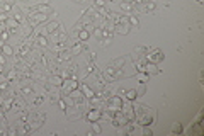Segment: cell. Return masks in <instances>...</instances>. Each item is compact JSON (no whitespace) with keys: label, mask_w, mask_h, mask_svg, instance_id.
Wrapping results in <instances>:
<instances>
[{"label":"cell","mask_w":204,"mask_h":136,"mask_svg":"<svg viewBox=\"0 0 204 136\" xmlns=\"http://www.w3.org/2000/svg\"><path fill=\"white\" fill-rule=\"evenodd\" d=\"M134 121L141 126H150L157 123V111L153 107H146L143 104H134Z\"/></svg>","instance_id":"6da1fadb"},{"label":"cell","mask_w":204,"mask_h":136,"mask_svg":"<svg viewBox=\"0 0 204 136\" xmlns=\"http://www.w3.org/2000/svg\"><path fill=\"white\" fill-rule=\"evenodd\" d=\"M121 107H122V97L112 95L107 100H104V106L101 107V111L106 109V111H109V112H117V111H121Z\"/></svg>","instance_id":"7a4b0ae2"},{"label":"cell","mask_w":204,"mask_h":136,"mask_svg":"<svg viewBox=\"0 0 204 136\" xmlns=\"http://www.w3.org/2000/svg\"><path fill=\"white\" fill-rule=\"evenodd\" d=\"M163 53L160 51V49H152V51H146L145 54V60L150 61V63H160V61H163Z\"/></svg>","instance_id":"3957f363"},{"label":"cell","mask_w":204,"mask_h":136,"mask_svg":"<svg viewBox=\"0 0 204 136\" xmlns=\"http://www.w3.org/2000/svg\"><path fill=\"white\" fill-rule=\"evenodd\" d=\"M61 88H63V95H68L72 90L78 88V80H77V78H67V80H63Z\"/></svg>","instance_id":"277c9868"},{"label":"cell","mask_w":204,"mask_h":136,"mask_svg":"<svg viewBox=\"0 0 204 136\" xmlns=\"http://www.w3.org/2000/svg\"><path fill=\"white\" fill-rule=\"evenodd\" d=\"M128 121H129V119L126 118V116L122 114L121 111L114 112V114H112V118H111V123H112L114 126H117V128H121V126H126V124H128Z\"/></svg>","instance_id":"5b68a950"},{"label":"cell","mask_w":204,"mask_h":136,"mask_svg":"<svg viewBox=\"0 0 204 136\" xmlns=\"http://www.w3.org/2000/svg\"><path fill=\"white\" fill-rule=\"evenodd\" d=\"M67 111V116H68V119L70 121H75V119H80L83 116V112H82V109H78L77 106H72V107H67L65 109Z\"/></svg>","instance_id":"8992f818"},{"label":"cell","mask_w":204,"mask_h":136,"mask_svg":"<svg viewBox=\"0 0 204 136\" xmlns=\"http://www.w3.org/2000/svg\"><path fill=\"white\" fill-rule=\"evenodd\" d=\"M19 27H21V24H19L14 17H10V15H9V19L5 21V31H7V33H9V34H15L19 31Z\"/></svg>","instance_id":"52a82bcc"},{"label":"cell","mask_w":204,"mask_h":136,"mask_svg":"<svg viewBox=\"0 0 204 136\" xmlns=\"http://www.w3.org/2000/svg\"><path fill=\"white\" fill-rule=\"evenodd\" d=\"M26 109V100L22 99V97H14L12 100V109H10L9 112H21Z\"/></svg>","instance_id":"ba28073f"},{"label":"cell","mask_w":204,"mask_h":136,"mask_svg":"<svg viewBox=\"0 0 204 136\" xmlns=\"http://www.w3.org/2000/svg\"><path fill=\"white\" fill-rule=\"evenodd\" d=\"M85 119L88 123H95L101 119V109H88L87 114H85Z\"/></svg>","instance_id":"9c48e42d"},{"label":"cell","mask_w":204,"mask_h":136,"mask_svg":"<svg viewBox=\"0 0 204 136\" xmlns=\"http://www.w3.org/2000/svg\"><path fill=\"white\" fill-rule=\"evenodd\" d=\"M121 112H122V114H124L126 118L129 119V121H131V119H134V109H133L131 104H129V100H128V102H126L124 106L121 107Z\"/></svg>","instance_id":"30bf717a"},{"label":"cell","mask_w":204,"mask_h":136,"mask_svg":"<svg viewBox=\"0 0 204 136\" xmlns=\"http://www.w3.org/2000/svg\"><path fill=\"white\" fill-rule=\"evenodd\" d=\"M129 27H131L129 22H119V24H116V27H114V33H117V34H128L129 33Z\"/></svg>","instance_id":"8fae6325"},{"label":"cell","mask_w":204,"mask_h":136,"mask_svg":"<svg viewBox=\"0 0 204 136\" xmlns=\"http://www.w3.org/2000/svg\"><path fill=\"white\" fill-rule=\"evenodd\" d=\"M10 14H12V17L15 19V21L21 24V22H24V21H27V17H26L24 14L21 12V10L17 9V7H12V10H10Z\"/></svg>","instance_id":"7c38bea8"},{"label":"cell","mask_w":204,"mask_h":136,"mask_svg":"<svg viewBox=\"0 0 204 136\" xmlns=\"http://www.w3.org/2000/svg\"><path fill=\"white\" fill-rule=\"evenodd\" d=\"M145 72L148 73V75H158V73H160V68L157 67V63H150V61H146Z\"/></svg>","instance_id":"4fadbf2b"},{"label":"cell","mask_w":204,"mask_h":136,"mask_svg":"<svg viewBox=\"0 0 204 136\" xmlns=\"http://www.w3.org/2000/svg\"><path fill=\"white\" fill-rule=\"evenodd\" d=\"M32 10H36V12H41V14H46V15L53 14V7L48 5V3H41V5H36Z\"/></svg>","instance_id":"5bb4252c"},{"label":"cell","mask_w":204,"mask_h":136,"mask_svg":"<svg viewBox=\"0 0 204 136\" xmlns=\"http://www.w3.org/2000/svg\"><path fill=\"white\" fill-rule=\"evenodd\" d=\"M85 48H87V46H85V44H82V41H75V43L72 44L70 51H72V54H80Z\"/></svg>","instance_id":"9a60e30c"},{"label":"cell","mask_w":204,"mask_h":136,"mask_svg":"<svg viewBox=\"0 0 204 136\" xmlns=\"http://www.w3.org/2000/svg\"><path fill=\"white\" fill-rule=\"evenodd\" d=\"M70 58H72L70 48H67V49H63V51L56 53V60H58V61H67V60H70Z\"/></svg>","instance_id":"2e32d148"},{"label":"cell","mask_w":204,"mask_h":136,"mask_svg":"<svg viewBox=\"0 0 204 136\" xmlns=\"http://www.w3.org/2000/svg\"><path fill=\"white\" fill-rule=\"evenodd\" d=\"M78 88H80V90H82V94H83V95H85V97H87V99H90V97H92V95H94V94H95V92H94V90H92V88H90V87H88V85H87V83H80V82H78Z\"/></svg>","instance_id":"e0dca14e"},{"label":"cell","mask_w":204,"mask_h":136,"mask_svg":"<svg viewBox=\"0 0 204 136\" xmlns=\"http://www.w3.org/2000/svg\"><path fill=\"white\" fill-rule=\"evenodd\" d=\"M29 97H31V104H32L34 107H39L41 104L44 102V97L39 95V94H32V95H29Z\"/></svg>","instance_id":"ac0fdd59"},{"label":"cell","mask_w":204,"mask_h":136,"mask_svg":"<svg viewBox=\"0 0 204 136\" xmlns=\"http://www.w3.org/2000/svg\"><path fill=\"white\" fill-rule=\"evenodd\" d=\"M51 85H55V87H61V83H63V78H61V75H49L48 80Z\"/></svg>","instance_id":"d6986e66"},{"label":"cell","mask_w":204,"mask_h":136,"mask_svg":"<svg viewBox=\"0 0 204 136\" xmlns=\"http://www.w3.org/2000/svg\"><path fill=\"white\" fill-rule=\"evenodd\" d=\"M88 38H90V33H88L85 27H83V29H80L78 33H77V39H78V41H87Z\"/></svg>","instance_id":"ffe728a7"},{"label":"cell","mask_w":204,"mask_h":136,"mask_svg":"<svg viewBox=\"0 0 204 136\" xmlns=\"http://www.w3.org/2000/svg\"><path fill=\"white\" fill-rule=\"evenodd\" d=\"M0 51H2V54H5V56H14V48L10 44H3L2 46V49H0Z\"/></svg>","instance_id":"44dd1931"},{"label":"cell","mask_w":204,"mask_h":136,"mask_svg":"<svg viewBox=\"0 0 204 136\" xmlns=\"http://www.w3.org/2000/svg\"><path fill=\"white\" fill-rule=\"evenodd\" d=\"M36 46H41V48H46V46H48V39H46L43 34H37L36 36Z\"/></svg>","instance_id":"7402d4cb"},{"label":"cell","mask_w":204,"mask_h":136,"mask_svg":"<svg viewBox=\"0 0 204 136\" xmlns=\"http://www.w3.org/2000/svg\"><path fill=\"white\" fill-rule=\"evenodd\" d=\"M58 29H60V24H58V22H49L48 27H46V33H48V34H55Z\"/></svg>","instance_id":"603a6c76"},{"label":"cell","mask_w":204,"mask_h":136,"mask_svg":"<svg viewBox=\"0 0 204 136\" xmlns=\"http://www.w3.org/2000/svg\"><path fill=\"white\" fill-rule=\"evenodd\" d=\"M136 78H138V82H140V83H146V82H148V78H150V75H148L146 72H138Z\"/></svg>","instance_id":"cb8c5ba5"},{"label":"cell","mask_w":204,"mask_h":136,"mask_svg":"<svg viewBox=\"0 0 204 136\" xmlns=\"http://www.w3.org/2000/svg\"><path fill=\"white\" fill-rule=\"evenodd\" d=\"M124 97L129 100V102H133V100H136V97H138V94H136V90L134 88H131V90H126V94H124Z\"/></svg>","instance_id":"d4e9b609"},{"label":"cell","mask_w":204,"mask_h":136,"mask_svg":"<svg viewBox=\"0 0 204 136\" xmlns=\"http://www.w3.org/2000/svg\"><path fill=\"white\" fill-rule=\"evenodd\" d=\"M121 10H124V12H133L134 7H133L131 2H122L121 3Z\"/></svg>","instance_id":"484cf974"},{"label":"cell","mask_w":204,"mask_h":136,"mask_svg":"<svg viewBox=\"0 0 204 136\" xmlns=\"http://www.w3.org/2000/svg\"><path fill=\"white\" fill-rule=\"evenodd\" d=\"M141 9L145 10V12H152V10H155V2H153V0H150V2H146L143 7H141Z\"/></svg>","instance_id":"4316f807"},{"label":"cell","mask_w":204,"mask_h":136,"mask_svg":"<svg viewBox=\"0 0 204 136\" xmlns=\"http://www.w3.org/2000/svg\"><path fill=\"white\" fill-rule=\"evenodd\" d=\"M0 7H2V10H3L5 14H10V10H12V3H10V2H7V0H5V2H2V3H0Z\"/></svg>","instance_id":"83f0119b"},{"label":"cell","mask_w":204,"mask_h":136,"mask_svg":"<svg viewBox=\"0 0 204 136\" xmlns=\"http://www.w3.org/2000/svg\"><path fill=\"white\" fill-rule=\"evenodd\" d=\"M111 65H112L114 68H122V67H124V58H116Z\"/></svg>","instance_id":"f1b7e54d"},{"label":"cell","mask_w":204,"mask_h":136,"mask_svg":"<svg viewBox=\"0 0 204 136\" xmlns=\"http://www.w3.org/2000/svg\"><path fill=\"white\" fill-rule=\"evenodd\" d=\"M128 22L131 26H140V21H138V17H134V15H131V14H128Z\"/></svg>","instance_id":"f546056e"},{"label":"cell","mask_w":204,"mask_h":136,"mask_svg":"<svg viewBox=\"0 0 204 136\" xmlns=\"http://www.w3.org/2000/svg\"><path fill=\"white\" fill-rule=\"evenodd\" d=\"M172 133H182V124L175 123L174 126H172Z\"/></svg>","instance_id":"4dcf8cb0"},{"label":"cell","mask_w":204,"mask_h":136,"mask_svg":"<svg viewBox=\"0 0 204 136\" xmlns=\"http://www.w3.org/2000/svg\"><path fill=\"white\" fill-rule=\"evenodd\" d=\"M134 90H136V94H138V95H143L145 92H146V87H145V83H141L140 87H138V88H134Z\"/></svg>","instance_id":"1f68e13d"},{"label":"cell","mask_w":204,"mask_h":136,"mask_svg":"<svg viewBox=\"0 0 204 136\" xmlns=\"http://www.w3.org/2000/svg\"><path fill=\"white\" fill-rule=\"evenodd\" d=\"M189 133H197V134H201V124L196 123V126L192 128V129H189Z\"/></svg>","instance_id":"d6a6232c"},{"label":"cell","mask_w":204,"mask_h":136,"mask_svg":"<svg viewBox=\"0 0 204 136\" xmlns=\"http://www.w3.org/2000/svg\"><path fill=\"white\" fill-rule=\"evenodd\" d=\"M56 104H58V107L61 109V111L67 109V100H65V99H58V102H56Z\"/></svg>","instance_id":"836d02e7"},{"label":"cell","mask_w":204,"mask_h":136,"mask_svg":"<svg viewBox=\"0 0 204 136\" xmlns=\"http://www.w3.org/2000/svg\"><path fill=\"white\" fill-rule=\"evenodd\" d=\"M104 5H106V0H94V7L97 9H102Z\"/></svg>","instance_id":"e575fe53"},{"label":"cell","mask_w":204,"mask_h":136,"mask_svg":"<svg viewBox=\"0 0 204 136\" xmlns=\"http://www.w3.org/2000/svg\"><path fill=\"white\" fill-rule=\"evenodd\" d=\"M7 134H10V136H15V134H17V128H12V126H9V128H7Z\"/></svg>","instance_id":"d590c367"},{"label":"cell","mask_w":204,"mask_h":136,"mask_svg":"<svg viewBox=\"0 0 204 136\" xmlns=\"http://www.w3.org/2000/svg\"><path fill=\"white\" fill-rule=\"evenodd\" d=\"M92 129H94V133H97V134L102 131V129H101V126L97 124V121H95V123H92Z\"/></svg>","instance_id":"8d00e7d4"},{"label":"cell","mask_w":204,"mask_h":136,"mask_svg":"<svg viewBox=\"0 0 204 136\" xmlns=\"http://www.w3.org/2000/svg\"><path fill=\"white\" fill-rule=\"evenodd\" d=\"M143 134L145 136H152L153 134V131L150 129V126H143Z\"/></svg>","instance_id":"74e56055"},{"label":"cell","mask_w":204,"mask_h":136,"mask_svg":"<svg viewBox=\"0 0 204 136\" xmlns=\"http://www.w3.org/2000/svg\"><path fill=\"white\" fill-rule=\"evenodd\" d=\"M0 39L7 41V39H9V33H7V31H2V33H0Z\"/></svg>","instance_id":"f35d334b"},{"label":"cell","mask_w":204,"mask_h":136,"mask_svg":"<svg viewBox=\"0 0 204 136\" xmlns=\"http://www.w3.org/2000/svg\"><path fill=\"white\" fill-rule=\"evenodd\" d=\"M109 43H111V39H107V38H102V39H101V46H104V48H106Z\"/></svg>","instance_id":"ab89813d"},{"label":"cell","mask_w":204,"mask_h":136,"mask_svg":"<svg viewBox=\"0 0 204 136\" xmlns=\"http://www.w3.org/2000/svg\"><path fill=\"white\" fill-rule=\"evenodd\" d=\"M5 54H2V51H0V65H5Z\"/></svg>","instance_id":"60d3db41"},{"label":"cell","mask_w":204,"mask_h":136,"mask_svg":"<svg viewBox=\"0 0 204 136\" xmlns=\"http://www.w3.org/2000/svg\"><path fill=\"white\" fill-rule=\"evenodd\" d=\"M124 94H126L124 88H119V90H117V95H119V97H124Z\"/></svg>","instance_id":"b9f144b4"},{"label":"cell","mask_w":204,"mask_h":136,"mask_svg":"<svg viewBox=\"0 0 204 136\" xmlns=\"http://www.w3.org/2000/svg\"><path fill=\"white\" fill-rule=\"evenodd\" d=\"M3 44H5V41H2V39H0V49H2V46Z\"/></svg>","instance_id":"7bdbcfd3"},{"label":"cell","mask_w":204,"mask_h":136,"mask_svg":"<svg viewBox=\"0 0 204 136\" xmlns=\"http://www.w3.org/2000/svg\"><path fill=\"white\" fill-rule=\"evenodd\" d=\"M133 2H136V3H143V0H133Z\"/></svg>","instance_id":"ee69618b"},{"label":"cell","mask_w":204,"mask_h":136,"mask_svg":"<svg viewBox=\"0 0 204 136\" xmlns=\"http://www.w3.org/2000/svg\"><path fill=\"white\" fill-rule=\"evenodd\" d=\"M122 2H133V0H122Z\"/></svg>","instance_id":"f6af8a7d"},{"label":"cell","mask_w":204,"mask_h":136,"mask_svg":"<svg viewBox=\"0 0 204 136\" xmlns=\"http://www.w3.org/2000/svg\"><path fill=\"white\" fill-rule=\"evenodd\" d=\"M7 2H10V3H14V0H7Z\"/></svg>","instance_id":"bcb514c9"},{"label":"cell","mask_w":204,"mask_h":136,"mask_svg":"<svg viewBox=\"0 0 204 136\" xmlns=\"http://www.w3.org/2000/svg\"><path fill=\"white\" fill-rule=\"evenodd\" d=\"M75 2H78V3H80V2H83V0H75Z\"/></svg>","instance_id":"7dc6e473"}]
</instances>
